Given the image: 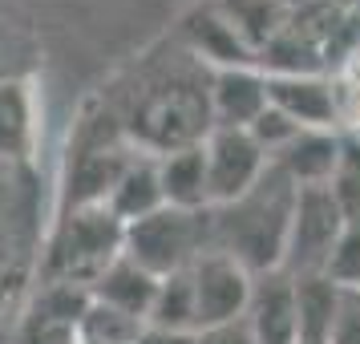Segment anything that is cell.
Returning <instances> with one entry per match:
<instances>
[{"mask_svg": "<svg viewBox=\"0 0 360 344\" xmlns=\"http://www.w3.org/2000/svg\"><path fill=\"white\" fill-rule=\"evenodd\" d=\"M295 186L283 170L267 166L263 179L239 195L235 203L211 207V239L214 251H227L231 260H239L251 272H276L283 263V243H288V227H292L295 211Z\"/></svg>", "mask_w": 360, "mask_h": 344, "instance_id": "cell-1", "label": "cell"}, {"mask_svg": "<svg viewBox=\"0 0 360 344\" xmlns=\"http://www.w3.org/2000/svg\"><path fill=\"white\" fill-rule=\"evenodd\" d=\"M214 251L211 211H174L158 207L154 215L122 227V255L146 267L150 276H174L186 272L198 255Z\"/></svg>", "mask_w": 360, "mask_h": 344, "instance_id": "cell-2", "label": "cell"}, {"mask_svg": "<svg viewBox=\"0 0 360 344\" xmlns=\"http://www.w3.org/2000/svg\"><path fill=\"white\" fill-rule=\"evenodd\" d=\"M117 255H122V223L105 207H73L57 231L49 272L61 284L89 288Z\"/></svg>", "mask_w": 360, "mask_h": 344, "instance_id": "cell-3", "label": "cell"}, {"mask_svg": "<svg viewBox=\"0 0 360 344\" xmlns=\"http://www.w3.org/2000/svg\"><path fill=\"white\" fill-rule=\"evenodd\" d=\"M344 219L336 198L328 186H304L295 195V211H292V227H288V243H283V263L279 272L288 276H320L332 243L340 239Z\"/></svg>", "mask_w": 360, "mask_h": 344, "instance_id": "cell-4", "label": "cell"}, {"mask_svg": "<svg viewBox=\"0 0 360 344\" xmlns=\"http://www.w3.org/2000/svg\"><path fill=\"white\" fill-rule=\"evenodd\" d=\"M202 163H207V195L211 207L235 203L247 195L267 170V154L247 130H227V126H211L202 138Z\"/></svg>", "mask_w": 360, "mask_h": 344, "instance_id": "cell-5", "label": "cell"}, {"mask_svg": "<svg viewBox=\"0 0 360 344\" xmlns=\"http://www.w3.org/2000/svg\"><path fill=\"white\" fill-rule=\"evenodd\" d=\"M191 284H195L198 328H214L243 320L255 276L239 260H231L227 251H207L191 263Z\"/></svg>", "mask_w": 360, "mask_h": 344, "instance_id": "cell-6", "label": "cell"}, {"mask_svg": "<svg viewBox=\"0 0 360 344\" xmlns=\"http://www.w3.org/2000/svg\"><path fill=\"white\" fill-rule=\"evenodd\" d=\"M267 106L300 130H336L340 122V89L320 73H267Z\"/></svg>", "mask_w": 360, "mask_h": 344, "instance_id": "cell-7", "label": "cell"}, {"mask_svg": "<svg viewBox=\"0 0 360 344\" xmlns=\"http://www.w3.org/2000/svg\"><path fill=\"white\" fill-rule=\"evenodd\" d=\"M243 324L255 344H300L295 320V279L288 272H259L251 284Z\"/></svg>", "mask_w": 360, "mask_h": 344, "instance_id": "cell-8", "label": "cell"}, {"mask_svg": "<svg viewBox=\"0 0 360 344\" xmlns=\"http://www.w3.org/2000/svg\"><path fill=\"white\" fill-rule=\"evenodd\" d=\"M263 110H267V73H259L255 65H231L211 73V85H207L211 126L247 130Z\"/></svg>", "mask_w": 360, "mask_h": 344, "instance_id": "cell-9", "label": "cell"}, {"mask_svg": "<svg viewBox=\"0 0 360 344\" xmlns=\"http://www.w3.org/2000/svg\"><path fill=\"white\" fill-rule=\"evenodd\" d=\"M340 150H344L340 130H300L271 158V166L283 170L300 191L304 186H328L332 174H336V166H340Z\"/></svg>", "mask_w": 360, "mask_h": 344, "instance_id": "cell-10", "label": "cell"}, {"mask_svg": "<svg viewBox=\"0 0 360 344\" xmlns=\"http://www.w3.org/2000/svg\"><path fill=\"white\" fill-rule=\"evenodd\" d=\"M158 166V186H162V203L174 211H211V195H207V163H202V142L166 150L154 158Z\"/></svg>", "mask_w": 360, "mask_h": 344, "instance_id": "cell-11", "label": "cell"}, {"mask_svg": "<svg viewBox=\"0 0 360 344\" xmlns=\"http://www.w3.org/2000/svg\"><path fill=\"white\" fill-rule=\"evenodd\" d=\"M154 292H158V276H150L146 267H138V263L126 260V255H117V260L89 284V295H94L98 304H110V308L126 312V316L142 320V324H146V316H150Z\"/></svg>", "mask_w": 360, "mask_h": 344, "instance_id": "cell-12", "label": "cell"}, {"mask_svg": "<svg viewBox=\"0 0 360 344\" xmlns=\"http://www.w3.org/2000/svg\"><path fill=\"white\" fill-rule=\"evenodd\" d=\"M101 207L114 215L122 227H130V223H138V219L154 215L158 207H166L154 158H138V154H134L130 163L122 166V174L114 179V186H110V195H105Z\"/></svg>", "mask_w": 360, "mask_h": 344, "instance_id": "cell-13", "label": "cell"}, {"mask_svg": "<svg viewBox=\"0 0 360 344\" xmlns=\"http://www.w3.org/2000/svg\"><path fill=\"white\" fill-rule=\"evenodd\" d=\"M37 142V110L25 82H0V163L17 166L33 154Z\"/></svg>", "mask_w": 360, "mask_h": 344, "instance_id": "cell-14", "label": "cell"}, {"mask_svg": "<svg viewBox=\"0 0 360 344\" xmlns=\"http://www.w3.org/2000/svg\"><path fill=\"white\" fill-rule=\"evenodd\" d=\"M336 304H340V288L328 284L324 276H300L295 279L300 344H328V332H332V320H336Z\"/></svg>", "mask_w": 360, "mask_h": 344, "instance_id": "cell-15", "label": "cell"}, {"mask_svg": "<svg viewBox=\"0 0 360 344\" xmlns=\"http://www.w3.org/2000/svg\"><path fill=\"white\" fill-rule=\"evenodd\" d=\"M146 324L170 328V332H198L191 267H186V272H174V276H162V279H158V292H154V304H150Z\"/></svg>", "mask_w": 360, "mask_h": 344, "instance_id": "cell-16", "label": "cell"}, {"mask_svg": "<svg viewBox=\"0 0 360 344\" xmlns=\"http://www.w3.org/2000/svg\"><path fill=\"white\" fill-rule=\"evenodd\" d=\"M186 33H191V41H195V53L211 57L219 69L251 65V57H247V53H251V45L235 33V25H231L223 13H198L195 25H191Z\"/></svg>", "mask_w": 360, "mask_h": 344, "instance_id": "cell-17", "label": "cell"}, {"mask_svg": "<svg viewBox=\"0 0 360 344\" xmlns=\"http://www.w3.org/2000/svg\"><path fill=\"white\" fill-rule=\"evenodd\" d=\"M142 328H146L142 320H134V316L110 308V304H98L89 295V304H85L73 336H77V344H134L142 336Z\"/></svg>", "mask_w": 360, "mask_h": 344, "instance_id": "cell-18", "label": "cell"}, {"mask_svg": "<svg viewBox=\"0 0 360 344\" xmlns=\"http://www.w3.org/2000/svg\"><path fill=\"white\" fill-rule=\"evenodd\" d=\"M320 276L340 292H360V223H344L340 239L332 243Z\"/></svg>", "mask_w": 360, "mask_h": 344, "instance_id": "cell-19", "label": "cell"}, {"mask_svg": "<svg viewBox=\"0 0 360 344\" xmlns=\"http://www.w3.org/2000/svg\"><path fill=\"white\" fill-rule=\"evenodd\" d=\"M247 134H251V138L259 142V150L267 154V163H271L279 150L288 146L295 134H300V126H295V122H292L288 114H279L276 106H267V110H263V114L255 117V122H251V126H247Z\"/></svg>", "mask_w": 360, "mask_h": 344, "instance_id": "cell-20", "label": "cell"}, {"mask_svg": "<svg viewBox=\"0 0 360 344\" xmlns=\"http://www.w3.org/2000/svg\"><path fill=\"white\" fill-rule=\"evenodd\" d=\"M328 344H360V292H340Z\"/></svg>", "mask_w": 360, "mask_h": 344, "instance_id": "cell-21", "label": "cell"}, {"mask_svg": "<svg viewBox=\"0 0 360 344\" xmlns=\"http://www.w3.org/2000/svg\"><path fill=\"white\" fill-rule=\"evenodd\" d=\"M195 344H255V340H251V332H247L243 320H235V324L198 328V332H195Z\"/></svg>", "mask_w": 360, "mask_h": 344, "instance_id": "cell-22", "label": "cell"}, {"mask_svg": "<svg viewBox=\"0 0 360 344\" xmlns=\"http://www.w3.org/2000/svg\"><path fill=\"white\" fill-rule=\"evenodd\" d=\"M134 344H195V332H170V328L146 324L142 328V336H138Z\"/></svg>", "mask_w": 360, "mask_h": 344, "instance_id": "cell-23", "label": "cell"}, {"mask_svg": "<svg viewBox=\"0 0 360 344\" xmlns=\"http://www.w3.org/2000/svg\"><path fill=\"white\" fill-rule=\"evenodd\" d=\"M352 138H356V142H360V130H352Z\"/></svg>", "mask_w": 360, "mask_h": 344, "instance_id": "cell-24", "label": "cell"}]
</instances>
